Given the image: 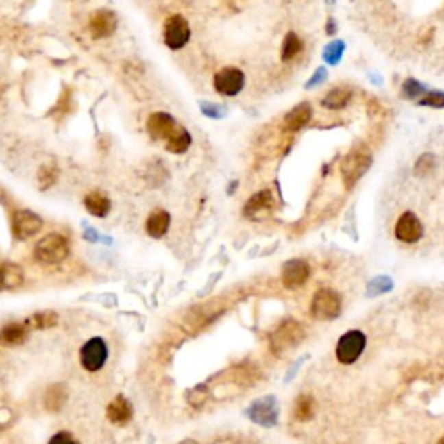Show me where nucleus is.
<instances>
[{"label":"nucleus","mask_w":444,"mask_h":444,"mask_svg":"<svg viewBox=\"0 0 444 444\" xmlns=\"http://www.w3.org/2000/svg\"><path fill=\"white\" fill-rule=\"evenodd\" d=\"M274 208V198L271 195V191H260L257 195H254L248 204L245 205V217L248 219H264L273 212Z\"/></svg>","instance_id":"14"},{"label":"nucleus","mask_w":444,"mask_h":444,"mask_svg":"<svg viewBox=\"0 0 444 444\" xmlns=\"http://www.w3.org/2000/svg\"><path fill=\"white\" fill-rule=\"evenodd\" d=\"M328 2H332V0H328Z\"/></svg>","instance_id":"41"},{"label":"nucleus","mask_w":444,"mask_h":444,"mask_svg":"<svg viewBox=\"0 0 444 444\" xmlns=\"http://www.w3.org/2000/svg\"><path fill=\"white\" fill-rule=\"evenodd\" d=\"M189 146H191V136L181 125H177V129L165 141V149L169 153H174V155H182V153L188 151Z\"/></svg>","instance_id":"20"},{"label":"nucleus","mask_w":444,"mask_h":444,"mask_svg":"<svg viewBox=\"0 0 444 444\" xmlns=\"http://www.w3.org/2000/svg\"><path fill=\"white\" fill-rule=\"evenodd\" d=\"M116 14L110 9H99L89 19V30L94 38H106L115 34L116 30Z\"/></svg>","instance_id":"12"},{"label":"nucleus","mask_w":444,"mask_h":444,"mask_svg":"<svg viewBox=\"0 0 444 444\" xmlns=\"http://www.w3.org/2000/svg\"><path fill=\"white\" fill-rule=\"evenodd\" d=\"M108 359V347L103 338L94 337L84 344L80 351V363L87 371H97L104 367Z\"/></svg>","instance_id":"9"},{"label":"nucleus","mask_w":444,"mask_h":444,"mask_svg":"<svg viewBox=\"0 0 444 444\" xmlns=\"http://www.w3.org/2000/svg\"><path fill=\"white\" fill-rule=\"evenodd\" d=\"M394 234L403 243H417L422 240L423 236V226L420 219L413 214V212H404L399 215L394 227Z\"/></svg>","instance_id":"10"},{"label":"nucleus","mask_w":444,"mask_h":444,"mask_svg":"<svg viewBox=\"0 0 444 444\" xmlns=\"http://www.w3.org/2000/svg\"><path fill=\"white\" fill-rule=\"evenodd\" d=\"M420 104L429 108H439L441 110V108H444V92H441V90H430V92H427L420 99Z\"/></svg>","instance_id":"33"},{"label":"nucleus","mask_w":444,"mask_h":444,"mask_svg":"<svg viewBox=\"0 0 444 444\" xmlns=\"http://www.w3.org/2000/svg\"><path fill=\"white\" fill-rule=\"evenodd\" d=\"M146 129H148L149 136H151L155 141H166V139L172 136V132L177 129V122H175L174 116L169 115V113L158 111V113H153V115L149 116L148 123H146Z\"/></svg>","instance_id":"13"},{"label":"nucleus","mask_w":444,"mask_h":444,"mask_svg":"<svg viewBox=\"0 0 444 444\" xmlns=\"http://www.w3.org/2000/svg\"><path fill=\"white\" fill-rule=\"evenodd\" d=\"M312 116V108L309 103H300L293 108L292 111H288L283 120V125L288 132H297L302 127L308 125V122Z\"/></svg>","instance_id":"15"},{"label":"nucleus","mask_w":444,"mask_h":444,"mask_svg":"<svg viewBox=\"0 0 444 444\" xmlns=\"http://www.w3.org/2000/svg\"><path fill=\"white\" fill-rule=\"evenodd\" d=\"M207 396H208L207 388H205V387H197V388H193L191 393H189L188 401H189V404H191V406H201V404H204L205 401H207Z\"/></svg>","instance_id":"34"},{"label":"nucleus","mask_w":444,"mask_h":444,"mask_svg":"<svg viewBox=\"0 0 444 444\" xmlns=\"http://www.w3.org/2000/svg\"><path fill=\"white\" fill-rule=\"evenodd\" d=\"M84 204H86V208L89 210V214H92L94 217H106L111 208V201L99 191L89 193L86 197V200H84Z\"/></svg>","instance_id":"24"},{"label":"nucleus","mask_w":444,"mask_h":444,"mask_svg":"<svg viewBox=\"0 0 444 444\" xmlns=\"http://www.w3.org/2000/svg\"><path fill=\"white\" fill-rule=\"evenodd\" d=\"M423 92H426V87L419 80H415V78L404 80L403 87H401V94H403L404 99H415V97L422 96Z\"/></svg>","instance_id":"31"},{"label":"nucleus","mask_w":444,"mask_h":444,"mask_svg":"<svg viewBox=\"0 0 444 444\" xmlns=\"http://www.w3.org/2000/svg\"><path fill=\"white\" fill-rule=\"evenodd\" d=\"M311 276V266L304 259H292L283 266L282 282L285 288H300Z\"/></svg>","instance_id":"11"},{"label":"nucleus","mask_w":444,"mask_h":444,"mask_svg":"<svg viewBox=\"0 0 444 444\" xmlns=\"http://www.w3.org/2000/svg\"><path fill=\"white\" fill-rule=\"evenodd\" d=\"M70 254V243L66 238L60 233H51L47 236L42 238L37 245H35L34 256L35 259L45 266H56L61 264Z\"/></svg>","instance_id":"2"},{"label":"nucleus","mask_w":444,"mask_h":444,"mask_svg":"<svg viewBox=\"0 0 444 444\" xmlns=\"http://www.w3.org/2000/svg\"><path fill=\"white\" fill-rule=\"evenodd\" d=\"M177 444H198V443H197V441H189L188 439V441H182V443H177Z\"/></svg>","instance_id":"39"},{"label":"nucleus","mask_w":444,"mask_h":444,"mask_svg":"<svg viewBox=\"0 0 444 444\" xmlns=\"http://www.w3.org/2000/svg\"><path fill=\"white\" fill-rule=\"evenodd\" d=\"M58 325V314L52 311H42L37 312V314L30 316L26 319V326L34 330H45L52 328V326Z\"/></svg>","instance_id":"26"},{"label":"nucleus","mask_w":444,"mask_h":444,"mask_svg":"<svg viewBox=\"0 0 444 444\" xmlns=\"http://www.w3.org/2000/svg\"><path fill=\"white\" fill-rule=\"evenodd\" d=\"M365 345H367L365 333L359 332V330H351L341 337L335 354L342 365H352L354 361H358L359 356L363 354Z\"/></svg>","instance_id":"5"},{"label":"nucleus","mask_w":444,"mask_h":444,"mask_svg":"<svg viewBox=\"0 0 444 444\" xmlns=\"http://www.w3.org/2000/svg\"><path fill=\"white\" fill-rule=\"evenodd\" d=\"M42 226H44V222H42V219L35 212L18 210L12 214L11 230L16 240H30L32 236H35L42 230Z\"/></svg>","instance_id":"7"},{"label":"nucleus","mask_w":444,"mask_h":444,"mask_svg":"<svg viewBox=\"0 0 444 444\" xmlns=\"http://www.w3.org/2000/svg\"><path fill=\"white\" fill-rule=\"evenodd\" d=\"M371 166V153L367 146L358 145L344 156L341 163V174L344 179V186L351 189L359 179L363 177Z\"/></svg>","instance_id":"1"},{"label":"nucleus","mask_w":444,"mask_h":444,"mask_svg":"<svg viewBox=\"0 0 444 444\" xmlns=\"http://www.w3.org/2000/svg\"><path fill=\"white\" fill-rule=\"evenodd\" d=\"M342 311V300L335 290L321 288L314 293L311 304V314L319 321L335 319Z\"/></svg>","instance_id":"4"},{"label":"nucleus","mask_w":444,"mask_h":444,"mask_svg":"<svg viewBox=\"0 0 444 444\" xmlns=\"http://www.w3.org/2000/svg\"><path fill=\"white\" fill-rule=\"evenodd\" d=\"M163 38H165L166 47L172 51H179L188 44L191 38V28L184 16L174 14L166 19L163 26Z\"/></svg>","instance_id":"6"},{"label":"nucleus","mask_w":444,"mask_h":444,"mask_svg":"<svg viewBox=\"0 0 444 444\" xmlns=\"http://www.w3.org/2000/svg\"><path fill=\"white\" fill-rule=\"evenodd\" d=\"M326 75L328 73H326L325 68H318V70L314 71V75H312L311 80L306 84V89H314V87H318L319 84H323V82L326 80Z\"/></svg>","instance_id":"36"},{"label":"nucleus","mask_w":444,"mask_h":444,"mask_svg":"<svg viewBox=\"0 0 444 444\" xmlns=\"http://www.w3.org/2000/svg\"><path fill=\"white\" fill-rule=\"evenodd\" d=\"M106 417L115 426H125V423L130 422V419H132V406L125 399V396H116L115 399L108 404Z\"/></svg>","instance_id":"16"},{"label":"nucleus","mask_w":444,"mask_h":444,"mask_svg":"<svg viewBox=\"0 0 444 444\" xmlns=\"http://www.w3.org/2000/svg\"><path fill=\"white\" fill-rule=\"evenodd\" d=\"M391 288H393V282L387 276H378L368 285V293L370 295H378V293L388 292Z\"/></svg>","instance_id":"32"},{"label":"nucleus","mask_w":444,"mask_h":444,"mask_svg":"<svg viewBox=\"0 0 444 444\" xmlns=\"http://www.w3.org/2000/svg\"><path fill=\"white\" fill-rule=\"evenodd\" d=\"M214 87L222 96H236L245 87V75L238 68H222L214 77Z\"/></svg>","instance_id":"8"},{"label":"nucleus","mask_w":444,"mask_h":444,"mask_svg":"<svg viewBox=\"0 0 444 444\" xmlns=\"http://www.w3.org/2000/svg\"><path fill=\"white\" fill-rule=\"evenodd\" d=\"M28 326L26 323H8L2 328V342L5 345H19L28 337Z\"/></svg>","instance_id":"22"},{"label":"nucleus","mask_w":444,"mask_h":444,"mask_svg":"<svg viewBox=\"0 0 444 444\" xmlns=\"http://www.w3.org/2000/svg\"><path fill=\"white\" fill-rule=\"evenodd\" d=\"M437 444H444V437H441V439L437 441Z\"/></svg>","instance_id":"40"},{"label":"nucleus","mask_w":444,"mask_h":444,"mask_svg":"<svg viewBox=\"0 0 444 444\" xmlns=\"http://www.w3.org/2000/svg\"><path fill=\"white\" fill-rule=\"evenodd\" d=\"M352 97V90L349 87H335L323 97L321 104L328 110H342L349 104Z\"/></svg>","instance_id":"23"},{"label":"nucleus","mask_w":444,"mask_h":444,"mask_svg":"<svg viewBox=\"0 0 444 444\" xmlns=\"http://www.w3.org/2000/svg\"><path fill=\"white\" fill-rule=\"evenodd\" d=\"M250 417L260 426H274L276 422V408H274L273 399L257 401L250 410Z\"/></svg>","instance_id":"17"},{"label":"nucleus","mask_w":444,"mask_h":444,"mask_svg":"<svg viewBox=\"0 0 444 444\" xmlns=\"http://www.w3.org/2000/svg\"><path fill=\"white\" fill-rule=\"evenodd\" d=\"M436 169V156L432 153H423L419 156L417 163H415V174L423 177V175H430Z\"/></svg>","instance_id":"29"},{"label":"nucleus","mask_w":444,"mask_h":444,"mask_svg":"<svg viewBox=\"0 0 444 444\" xmlns=\"http://www.w3.org/2000/svg\"><path fill=\"white\" fill-rule=\"evenodd\" d=\"M25 282V273L21 267L14 262H4L2 264V288L4 290H14L19 288Z\"/></svg>","instance_id":"21"},{"label":"nucleus","mask_w":444,"mask_h":444,"mask_svg":"<svg viewBox=\"0 0 444 444\" xmlns=\"http://www.w3.org/2000/svg\"><path fill=\"white\" fill-rule=\"evenodd\" d=\"M300 51H302V40H300V38L297 37V34H293V32L286 34L285 40H283V45H282V60L283 61L293 60Z\"/></svg>","instance_id":"27"},{"label":"nucleus","mask_w":444,"mask_h":444,"mask_svg":"<svg viewBox=\"0 0 444 444\" xmlns=\"http://www.w3.org/2000/svg\"><path fill=\"white\" fill-rule=\"evenodd\" d=\"M316 403L314 397L309 396V394H302L295 399V404H293V417L299 422H308L314 417Z\"/></svg>","instance_id":"25"},{"label":"nucleus","mask_w":444,"mask_h":444,"mask_svg":"<svg viewBox=\"0 0 444 444\" xmlns=\"http://www.w3.org/2000/svg\"><path fill=\"white\" fill-rule=\"evenodd\" d=\"M304 338H306V332L300 323H297L295 319H285L269 335V347L274 354H283L290 349H295Z\"/></svg>","instance_id":"3"},{"label":"nucleus","mask_w":444,"mask_h":444,"mask_svg":"<svg viewBox=\"0 0 444 444\" xmlns=\"http://www.w3.org/2000/svg\"><path fill=\"white\" fill-rule=\"evenodd\" d=\"M49 444H78L70 432H58L51 437Z\"/></svg>","instance_id":"37"},{"label":"nucleus","mask_w":444,"mask_h":444,"mask_svg":"<svg viewBox=\"0 0 444 444\" xmlns=\"http://www.w3.org/2000/svg\"><path fill=\"white\" fill-rule=\"evenodd\" d=\"M84 236H86V240H90V241L97 240L96 233H94V231H92V230H87V233H86V234H84Z\"/></svg>","instance_id":"38"},{"label":"nucleus","mask_w":444,"mask_h":444,"mask_svg":"<svg viewBox=\"0 0 444 444\" xmlns=\"http://www.w3.org/2000/svg\"><path fill=\"white\" fill-rule=\"evenodd\" d=\"M344 49L345 44L342 40L330 42L325 51H323V60L328 64H338V61L342 60V54H344Z\"/></svg>","instance_id":"28"},{"label":"nucleus","mask_w":444,"mask_h":444,"mask_svg":"<svg viewBox=\"0 0 444 444\" xmlns=\"http://www.w3.org/2000/svg\"><path fill=\"white\" fill-rule=\"evenodd\" d=\"M201 111H204L207 116H210V119H221V116L226 113L224 108L214 103H201Z\"/></svg>","instance_id":"35"},{"label":"nucleus","mask_w":444,"mask_h":444,"mask_svg":"<svg viewBox=\"0 0 444 444\" xmlns=\"http://www.w3.org/2000/svg\"><path fill=\"white\" fill-rule=\"evenodd\" d=\"M56 181H58V166L54 163L44 165L38 171V186H40V189H49Z\"/></svg>","instance_id":"30"},{"label":"nucleus","mask_w":444,"mask_h":444,"mask_svg":"<svg viewBox=\"0 0 444 444\" xmlns=\"http://www.w3.org/2000/svg\"><path fill=\"white\" fill-rule=\"evenodd\" d=\"M169 227H171V214L165 210L153 212L146 221V231L151 238L165 236Z\"/></svg>","instance_id":"18"},{"label":"nucleus","mask_w":444,"mask_h":444,"mask_svg":"<svg viewBox=\"0 0 444 444\" xmlns=\"http://www.w3.org/2000/svg\"><path fill=\"white\" fill-rule=\"evenodd\" d=\"M68 399V391L66 385L64 384H54L45 391L44 396V404L49 411L56 413V411H60L61 408L66 404Z\"/></svg>","instance_id":"19"}]
</instances>
